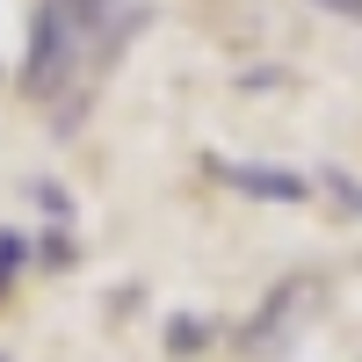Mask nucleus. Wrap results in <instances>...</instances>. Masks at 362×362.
Segmentation results:
<instances>
[{"instance_id":"f257e3e1","label":"nucleus","mask_w":362,"mask_h":362,"mask_svg":"<svg viewBox=\"0 0 362 362\" xmlns=\"http://www.w3.org/2000/svg\"><path fill=\"white\" fill-rule=\"evenodd\" d=\"M87 29H95V22L66 15L58 0H37V15H29V58H22V87H29L37 102H51L58 87L73 80V66H80V44H87Z\"/></svg>"},{"instance_id":"f03ea898","label":"nucleus","mask_w":362,"mask_h":362,"mask_svg":"<svg viewBox=\"0 0 362 362\" xmlns=\"http://www.w3.org/2000/svg\"><path fill=\"white\" fill-rule=\"evenodd\" d=\"M312 305V276H283L276 290L261 297V312L239 326V355H254V362H268V355H283L290 348V319Z\"/></svg>"},{"instance_id":"7ed1b4c3","label":"nucleus","mask_w":362,"mask_h":362,"mask_svg":"<svg viewBox=\"0 0 362 362\" xmlns=\"http://www.w3.org/2000/svg\"><path fill=\"white\" fill-rule=\"evenodd\" d=\"M210 174L232 181V189H247V196H268V203H305V181L283 174V167H247V160H210Z\"/></svg>"},{"instance_id":"20e7f679","label":"nucleus","mask_w":362,"mask_h":362,"mask_svg":"<svg viewBox=\"0 0 362 362\" xmlns=\"http://www.w3.org/2000/svg\"><path fill=\"white\" fill-rule=\"evenodd\" d=\"M210 334H218V326L196 319V312H174V319H167V348H174V355H203Z\"/></svg>"},{"instance_id":"39448f33","label":"nucleus","mask_w":362,"mask_h":362,"mask_svg":"<svg viewBox=\"0 0 362 362\" xmlns=\"http://www.w3.org/2000/svg\"><path fill=\"white\" fill-rule=\"evenodd\" d=\"M22 261H29V247H22V232H0V297L15 290V276H22Z\"/></svg>"},{"instance_id":"423d86ee","label":"nucleus","mask_w":362,"mask_h":362,"mask_svg":"<svg viewBox=\"0 0 362 362\" xmlns=\"http://www.w3.org/2000/svg\"><path fill=\"white\" fill-rule=\"evenodd\" d=\"M58 8H66V15H80V22H102L116 0H58Z\"/></svg>"},{"instance_id":"0eeeda50","label":"nucleus","mask_w":362,"mask_h":362,"mask_svg":"<svg viewBox=\"0 0 362 362\" xmlns=\"http://www.w3.org/2000/svg\"><path fill=\"white\" fill-rule=\"evenodd\" d=\"M334 8H362V0H334Z\"/></svg>"},{"instance_id":"6e6552de","label":"nucleus","mask_w":362,"mask_h":362,"mask_svg":"<svg viewBox=\"0 0 362 362\" xmlns=\"http://www.w3.org/2000/svg\"><path fill=\"white\" fill-rule=\"evenodd\" d=\"M0 362H8V355H0Z\"/></svg>"}]
</instances>
